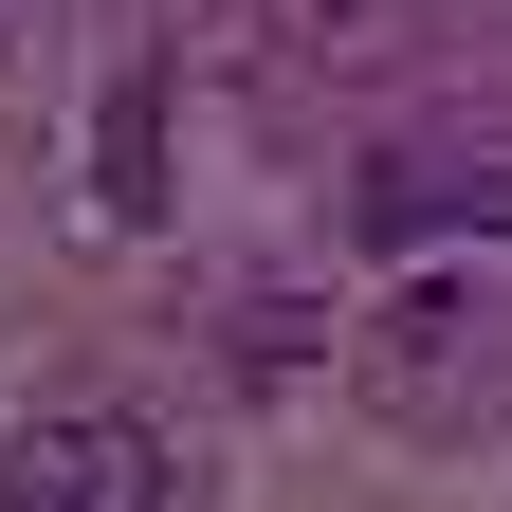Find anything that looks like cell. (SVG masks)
<instances>
[{
    "label": "cell",
    "instance_id": "obj_4",
    "mask_svg": "<svg viewBox=\"0 0 512 512\" xmlns=\"http://www.w3.org/2000/svg\"><path fill=\"white\" fill-rule=\"evenodd\" d=\"M92 183H110V220H165V74H110V110H92Z\"/></svg>",
    "mask_w": 512,
    "mask_h": 512
},
{
    "label": "cell",
    "instance_id": "obj_3",
    "mask_svg": "<svg viewBox=\"0 0 512 512\" xmlns=\"http://www.w3.org/2000/svg\"><path fill=\"white\" fill-rule=\"evenodd\" d=\"M348 220L366 238H512V147H384L366 183H348Z\"/></svg>",
    "mask_w": 512,
    "mask_h": 512
},
{
    "label": "cell",
    "instance_id": "obj_5",
    "mask_svg": "<svg viewBox=\"0 0 512 512\" xmlns=\"http://www.w3.org/2000/svg\"><path fill=\"white\" fill-rule=\"evenodd\" d=\"M384 19H403V0H256V37H275L293 74H330V55H384Z\"/></svg>",
    "mask_w": 512,
    "mask_h": 512
},
{
    "label": "cell",
    "instance_id": "obj_2",
    "mask_svg": "<svg viewBox=\"0 0 512 512\" xmlns=\"http://www.w3.org/2000/svg\"><path fill=\"white\" fill-rule=\"evenodd\" d=\"M165 494H183V458L147 403H55L0 439V512H165Z\"/></svg>",
    "mask_w": 512,
    "mask_h": 512
},
{
    "label": "cell",
    "instance_id": "obj_1",
    "mask_svg": "<svg viewBox=\"0 0 512 512\" xmlns=\"http://www.w3.org/2000/svg\"><path fill=\"white\" fill-rule=\"evenodd\" d=\"M348 384H366L384 439H439V458H458L476 421H512V293L494 275H403L348 330Z\"/></svg>",
    "mask_w": 512,
    "mask_h": 512
}]
</instances>
